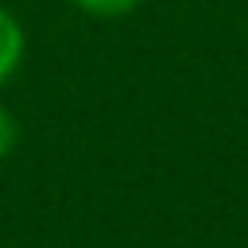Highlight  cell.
Returning <instances> with one entry per match:
<instances>
[{"label":"cell","instance_id":"6da1fadb","mask_svg":"<svg viewBox=\"0 0 248 248\" xmlns=\"http://www.w3.org/2000/svg\"><path fill=\"white\" fill-rule=\"evenodd\" d=\"M19 62H23V27L8 8H0V85L19 70Z\"/></svg>","mask_w":248,"mask_h":248},{"label":"cell","instance_id":"7a4b0ae2","mask_svg":"<svg viewBox=\"0 0 248 248\" xmlns=\"http://www.w3.org/2000/svg\"><path fill=\"white\" fill-rule=\"evenodd\" d=\"M81 12H89V16H105V19H112V16H128L140 0H74Z\"/></svg>","mask_w":248,"mask_h":248},{"label":"cell","instance_id":"3957f363","mask_svg":"<svg viewBox=\"0 0 248 248\" xmlns=\"http://www.w3.org/2000/svg\"><path fill=\"white\" fill-rule=\"evenodd\" d=\"M16 136H19V128H16V120H12V112L0 105V159L16 147Z\"/></svg>","mask_w":248,"mask_h":248}]
</instances>
